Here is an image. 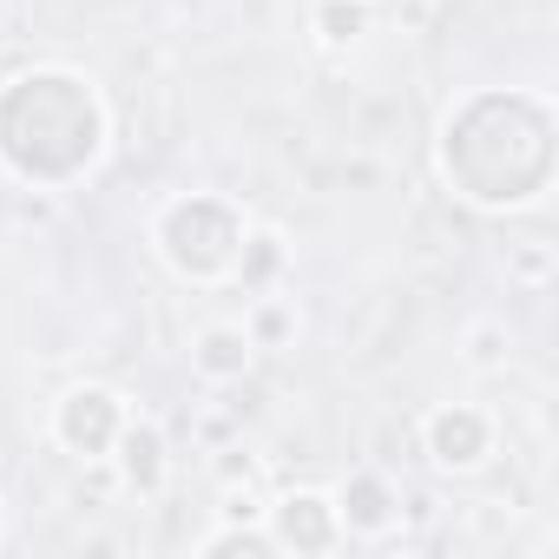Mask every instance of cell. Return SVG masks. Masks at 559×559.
Segmentation results:
<instances>
[{"label":"cell","mask_w":559,"mask_h":559,"mask_svg":"<svg viewBox=\"0 0 559 559\" xmlns=\"http://www.w3.org/2000/svg\"><path fill=\"white\" fill-rule=\"evenodd\" d=\"M106 145V112L73 73H27L0 93V158L34 185H67Z\"/></svg>","instance_id":"obj_1"},{"label":"cell","mask_w":559,"mask_h":559,"mask_svg":"<svg viewBox=\"0 0 559 559\" xmlns=\"http://www.w3.org/2000/svg\"><path fill=\"white\" fill-rule=\"evenodd\" d=\"M158 250L191 284H217V276H230V263L243 250V211L211 198V191H191V198L158 211Z\"/></svg>","instance_id":"obj_2"},{"label":"cell","mask_w":559,"mask_h":559,"mask_svg":"<svg viewBox=\"0 0 559 559\" xmlns=\"http://www.w3.org/2000/svg\"><path fill=\"white\" fill-rule=\"evenodd\" d=\"M119 428H126V402H119L112 389H99V382L73 389V395L53 408L60 448H67V454H86V461H106L112 441H119Z\"/></svg>","instance_id":"obj_3"},{"label":"cell","mask_w":559,"mask_h":559,"mask_svg":"<svg viewBox=\"0 0 559 559\" xmlns=\"http://www.w3.org/2000/svg\"><path fill=\"white\" fill-rule=\"evenodd\" d=\"M270 539H276V552H330L343 539V513H336L330 493L297 487L270 507Z\"/></svg>","instance_id":"obj_4"},{"label":"cell","mask_w":559,"mask_h":559,"mask_svg":"<svg viewBox=\"0 0 559 559\" xmlns=\"http://www.w3.org/2000/svg\"><path fill=\"white\" fill-rule=\"evenodd\" d=\"M421 441H428L435 467H480V454L493 448V421L480 408H467V402H448V408L428 415Z\"/></svg>","instance_id":"obj_5"},{"label":"cell","mask_w":559,"mask_h":559,"mask_svg":"<svg viewBox=\"0 0 559 559\" xmlns=\"http://www.w3.org/2000/svg\"><path fill=\"white\" fill-rule=\"evenodd\" d=\"M112 454H119V474H126L132 493H158L165 487V435L152 421H126Z\"/></svg>","instance_id":"obj_6"},{"label":"cell","mask_w":559,"mask_h":559,"mask_svg":"<svg viewBox=\"0 0 559 559\" xmlns=\"http://www.w3.org/2000/svg\"><path fill=\"white\" fill-rule=\"evenodd\" d=\"M336 513L349 533H389L402 507H395V487L382 474H349V487L336 493Z\"/></svg>","instance_id":"obj_7"},{"label":"cell","mask_w":559,"mask_h":559,"mask_svg":"<svg viewBox=\"0 0 559 559\" xmlns=\"http://www.w3.org/2000/svg\"><path fill=\"white\" fill-rule=\"evenodd\" d=\"M250 330H237V323H217V330H204L198 336V349H191V362H198V376H211V382H237L243 369H250Z\"/></svg>","instance_id":"obj_8"},{"label":"cell","mask_w":559,"mask_h":559,"mask_svg":"<svg viewBox=\"0 0 559 559\" xmlns=\"http://www.w3.org/2000/svg\"><path fill=\"white\" fill-rule=\"evenodd\" d=\"M250 290H263L276 270H284V237H270V230H257V237H243V250H237V263H230Z\"/></svg>","instance_id":"obj_9"},{"label":"cell","mask_w":559,"mask_h":559,"mask_svg":"<svg viewBox=\"0 0 559 559\" xmlns=\"http://www.w3.org/2000/svg\"><path fill=\"white\" fill-rule=\"evenodd\" d=\"M198 552H204V559H230V552H243V559H276V539L257 533V526H224V533H211Z\"/></svg>","instance_id":"obj_10"},{"label":"cell","mask_w":559,"mask_h":559,"mask_svg":"<svg viewBox=\"0 0 559 559\" xmlns=\"http://www.w3.org/2000/svg\"><path fill=\"white\" fill-rule=\"evenodd\" d=\"M317 27H323V40H356L362 27H369V14H362V0H323L317 8Z\"/></svg>","instance_id":"obj_11"},{"label":"cell","mask_w":559,"mask_h":559,"mask_svg":"<svg viewBox=\"0 0 559 559\" xmlns=\"http://www.w3.org/2000/svg\"><path fill=\"white\" fill-rule=\"evenodd\" d=\"M284 330H290V317L276 310V304H270V310H257V330H250V343H276Z\"/></svg>","instance_id":"obj_12"}]
</instances>
